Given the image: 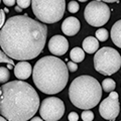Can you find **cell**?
<instances>
[{
  "label": "cell",
  "instance_id": "obj_20",
  "mask_svg": "<svg viewBox=\"0 0 121 121\" xmlns=\"http://www.w3.org/2000/svg\"><path fill=\"white\" fill-rule=\"evenodd\" d=\"M82 119L83 121H93L94 119V113L91 110H85L82 112Z\"/></svg>",
  "mask_w": 121,
  "mask_h": 121
},
{
  "label": "cell",
  "instance_id": "obj_23",
  "mask_svg": "<svg viewBox=\"0 0 121 121\" xmlns=\"http://www.w3.org/2000/svg\"><path fill=\"white\" fill-rule=\"evenodd\" d=\"M67 67H68V70H69L70 72H72V73H74V72H76L78 70V65L76 63H74V62H69L68 63V65H67Z\"/></svg>",
  "mask_w": 121,
  "mask_h": 121
},
{
  "label": "cell",
  "instance_id": "obj_7",
  "mask_svg": "<svg viewBox=\"0 0 121 121\" xmlns=\"http://www.w3.org/2000/svg\"><path fill=\"white\" fill-rule=\"evenodd\" d=\"M84 17L90 25L99 27L106 24L110 18V8L102 1H94L87 4L84 10Z\"/></svg>",
  "mask_w": 121,
  "mask_h": 121
},
{
  "label": "cell",
  "instance_id": "obj_26",
  "mask_svg": "<svg viewBox=\"0 0 121 121\" xmlns=\"http://www.w3.org/2000/svg\"><path fill=\"white\" fill-rule=\"evenodd\" d=\"M3 2L6 6H13L16 2V0H3Z\"/></svg>",
  "mask_w": 121,
  "mask_h": 121
},
{
  "label": "cell",
  "instance_id": "obj_29",
  "mask_svg": "<svg viewBox=\"0 0 121 121\" xmlns=\"http://www.w3.org/2000/svg\"><path fill=\"white\" fill-rule=\"evenodd\" d=\"M15 10H16V11H17V12H21V10H22V8H20V7H19V6H16V7H15Z\"/></svg>",
  "mask_w": 121,
  "mask_h": 121
},
{
  "label": "cell",
  "instance_id": "obj_31",
  "mask_svg": "<svg viewBox=\"0 0 121 121\" xmlns=\"http://www.w3.org/2000/svg\"><path fill=\"white\" fill-rule=\"evenodd\" d=\"M1 94H2V89H1V87H0V96H1Z\"/></svg>",
  "mask_w": 121,
  "mask_h": 121
},
{
  "label": "cell",
  "instance_id": "obj_10",
  "mask_svg": "<svg viewBox=\"0 0 121 121\" xmlns=\"http://www.w3.org/2000/svg\"><path fill=\"white\" fill-rule=\"evenodd\" d=\"M69 43L65 36L54 35L48 41V50L54 56H64L68 52Z\"/></svg>",
  "mask_w": 121,
  "mask_h": 121
},
{
  "label": "cell",
  "instance_id": "obj_3",
  "mask_svg": "<svg viewBox=\"0 0 121 121\" xmlns=\"http://www.w3.org/2000/svg\"><path fill=\"white\" fill-rule=\"evenodd\" d=\"M33 83L44 94L54 95L65 89L69 80V70L64 60L47 56L36 62L32 71Z\"/></svg>",
  "mask_w": 121,
  "mask_h": 121
},
{
  "label": "cell",
  "instance_id": "obj_15",
  "mask_svg": "<svg viewBox=\"0 0 121 121\" xmlns=\"http://www.w3.org/2000/svg\"><path fill=\"white\" fill-rule=\"evenodd\" d=\"M70 58L72 62L74 63H81L85 59V52L81 48H74L70 52Z\"/></svg>",
  "mask_w": 121,
  "mask_h": 121
},
{
  "label": "cell",
  "instance_id": "obj_34",
  "mask_svg": "<svg viewBox=\"0 0 121 121\" xmlns=\"http://www.w3.org/2000/svg\"><path fill=\"white\" fill-rule=\"evenodd\" d=\"M120 121H121V120H120Z\"/></svg>",
  "mask_w": 121,
  "mask_h": 121
},
{
  "label": "cell",
  "instance_id": "obj_1",
  "mask_svg": "<svg viewBox=\"0 0 121 121\" xmlns=\"http://www.w3.org/2000/svg\"><path fill=\"white\" fill-rule=\"evenodd\" d=\"M47 35L45 24L26 15H15L0 29V47L12 60H32L43 52Z\"/></svg>",
  "mask_w": 121,
  "mask_h": 121
},
{
  "label": "cell",
  "instance_id": "obj_11",
  "mask_svg": "<svg viewBox=\"0 0 121 121\" xmlns=\"http://www.w3.org/2000/svg\"><path fill=\"white\" fill-rule=\"evenodd\" d=\"M80 27H81V23L79 19L73 16L66 18L62 23V31L66 35L69 36H73L77 35L79 30H80Z\"/></svg>",
  "mask_w": 121,
  "mask_h": 121
},
{
  "label": "cell",
  "instance_id": "obj_2",
  "mask_svg": "<svg viewBox=\"0 0 121 121\" xmlns=\"http://www.w3.org/2000/svg\"><path fill=\"white\" fill-rule=\"evenodd\" d=\"M0 96V114L8 121H27L39 109V96L23 81L4 84Z\"/></svg>",
  "mask_w": 121,
  "mask_h": 121
},
{
  "label": "cell",
  "instance_id": "obj_28",
  "mask_svg": "<svg viewBox=\"0 0 121 121\" xmlns=\"http://www.w3.org/2000/svg\"><path fill=\"white\" fill-rule=\"evenodd\" d=\"M103 2L106 3H113V2H116V1H119V0H102Z\"/></svg>",
  "mask_w": 121,
  "mask_h": 121
},
{
  "label": "cell",
  "instance_id": "obj_6",
  "mask_svg": "<svg viewBox=\"0 0 121 121\" xmlns=\"http://www.w3.org/2000/svg\"><path fill=\"white\" fill-rule=\"evenodd\" d=\"M121 67V56L112 48H102L94 56V68L104 76L115 74Z\"/></svg>",
  "mask_w": 121,
  "mask_h": 121
},
{
  "label": "cell",
  "instance_id": "obj_9",
  "mask_svg": "<svg viewBox=\"0 0 121 121\" xmlns=\"http://www.w3.org/2000/svg\"><path fill=\"white\" fill-rule=\"evenodd\" d=\"M120 112V103L118 93L111 92L107 98L101 102L99 106V113L104 119L114 121Z\"/></svg>",
  "mask_w": 121,
  "mask_h": 121
},
{
  "label": "cell",
  "instance_id": "obj_17",
  "mask_svg": "<svg viewBox=\"0 0 121 121\" xmlns=\"http://www.w3.org/2000/svg\"><path fill=\"white\" fill-rule=\"evenodd\" d=\"M10 74L9 70L4 67H0V83L1 84H6V82L9 80Z\"/></svg>",
  "mask_w": 121,
  "mask_h": 121
},
{
  "label": "cell",
  "instance_id": "obj_19",
  "mask_svg": "<svg viewBox=\"0 0 121 121\" xmlns=\"http://www.w3.org/2000/svg\"><path fill=\"white\" fill-rule=\"evenodd\" d=\"M0 63H5L8 66H12V67L14 65V62L12 60V59H10L9 56H7L5 52L1 50H0Z\"/></svg>",
  "mask_w": 121,
  "mask_h": 121
},
{
  "label": "cell",
  "instance_id": "obj_25",
  "mask_svg": "<svg viewBox=\"0 0 121 121\" xmlns=\"http://www.w3.org/2000/svg\"><path fill=\"white\" fill-rule=\"evenodd\" d=\"M68 119H69V121H78L79 115L76 112H71L70 114L68 115Z\"/></svg>",
  "mask_w": 121,
  "mask_h": 121
},
{
  "label": "cell",
  "instance_id": "obj_16",
  "mask_svg": "<svg viewBox=\"0 0 121 121\" xmlns=\"http://www.w3.org/2000/svg\"><path fill=\"white\" fill-rule=\"evenodd\" d=\"M115 87H116V84L112 79L107 78L102 82V88H103L105 92H112V91L115 89Z\"/></svg>",
  "mask_w": 121,
  "mask_h": 121
},
{
  "label": "cell",
  "instance_id": "obj_30",
  "mask_svg": "<svg viewBox=\"0 0 121 121\" xmlns=\"http://www.w3.org/2000/svg\"><path fill=\"white\" fill-rule=\"evenodd\" d=\"M0 121H7L4 117H2V116H0Z\"/></svg>",
  "mask_w": 121,
  "mask_h": 121
},
{
  "label": "cell",
  "instance_id": "obj_24",
  "mask_svg": "<svg viewBox=\"0 0 121 121\" xmlns=\"http://www.w3.org/2000/svg\"><path fill=\"white\" fill-rule=\"evenodd\" d=\"M4 23H5V13H4V10L0 9V29L3 27Z\"/></svg>",
  "mask_w": 121,
  "mask_h": 121
},
{
  "label": "cell",
  "instance_id": "obj_32",
  "mask_svg": "<svg viewBox=\"0 0 121 121\" xmlns=\"http://www.w3.org/2000/svg\"><path fill=\"white\" fill-rule=\"evenodd\" d=\"M80 2H85V1H87V0H79Z\"/></svg>",
  "mask_w": 121,
  "mask_h": 121
},
{
  "label": "cell",
  "instance_id": "obj_5",
  "mask_svg": "<svg viewBox=\"0 0 121 121\" xmlns=\"http://www.w3.org/2000/svg\"><path fill=\"white\" fill-rule=\"evenodd\" d=\"M32 12L43 23H56L65 14L66 0H31Z\"/></svg>",
  "mask_w": 121,
  "mask_h": 121
},
{
  "label": "cell",
  "instance_id": "obj_21",
  "mask_svg": "<svg viewBox=\"0 0 121 121\" xmlns=\"http://www.w3.org/2000/svg\"><path fill=\"white\" fill-rule=\"evenodd\" d=\"M68 9L71 13H77L79 9H80V5L77 1H71L69 2V5H68Z\"/></svg>",
  "mask_w": 121,
  "mask_h": 121
},
{
  "label": "cell",
  "instance_id": "obj_12",
  "mask_svg": "<svg viewBox=\"0 0 121 121\" xmlns=\"http://www.w3.org/2000/svg\"><path fill=\"white\" fill-rule=\"evenodd\" d=\"M32 73V68L31 65L28 62L22 60L19 62L14 68V75L15 77L19 80H26L30 77V75Z\"/></svg>",
  "mask_w": 121,
  "mask_h": 121
},
{
  "label": "cell",
  "instance_id": "obj_13",
  "mask_svg": "<svg viewBox=\"0 0 121 121\" xmlns=\"http://www.w3.org/2000/svg\"><path fill=\"white\" fill-rule=\"evenodd\" d=\"M83 50L85 52L88 54H94L97 52L98 48H99V40L94 36H88L83 40Z\"/></svg>",
  "mask_w": 121,
  "mask_h": 121
},
{
  "label": "cell",
  "instance_id": "obj_18",
  "mask_svg": "<svg viewBox=\"0 0 121 121\" xmlns=\"http://www.w3.org/2000/svg\"><path fill=\"white\" fill-rule=\"evenodd\" d=\"M96 35V39L98 40L105 41V40H107V39H108L109 32H108V30L105 29V28H99L96 31V35Z\"/></svg>",
  "mask_w": 121,
  "mask_h": 121
},
{
  "label": "cell",
  "instance_id": "obj_22",
  "mask_svg": "<svg viewBox=\"0 0 121 121\" xmlns=\"http://www.w3.org/2000/svg\"><path fill=\"white\" fill-rule=\"evenodd\" d=\"M17 5L20 7V8H27V7L31 4V0H16Z\"/></svg>",
  "mask_w": 121,
  "mask_h": 121
},
{
  "label": "cell",
  "instance_id": "obj_33",
  "mask_svg": "<svg viewBox=\"0 0 121 121\" xmlns=\"http://www.w3.org/2000/svg\"><path fill=\"white\" fill-rule=\"evenodd\" d=\"M0 3H1V0H0Z\"/></svg>",
  "mask_w": 121,
  "mask_h": 121
},
{
  "label": "cell",
  "instance_id": "obj_27",
  "mask_svg": "<svg viewBox=\"0 0 121 121\" xmlns=\"http://www.w3.org/2000/svg\"><path fill=\"white\" fill-rule=\"evenodd\" d=\"M30 121H43L41 117H33V118L30 119Z\"/></svg>",
  "mask_w": 121,
  "mask_h": 121
},
{
  "label": "cell",
  "instance_id": "obj_4",
  "mask_svg": "<svg viewBox=\"0 0 121 121\" xmlns=\"http://www.w3.org/2000/svg\"><path fill=\"white\" fill-rule=\"evenodd\" d=\"M69 97L76 107L89 110L95 107L101 100V85L91 76H79L71 83Z\"/></svg>",
  "mask_w": 121,
  "mask_h": 121
},
{
  "label": "cell",
  "instance_id": "obj_8",
  "mask_svg": "<svg viewBox=\"0 0 121 121\" xmlns=\"http://www.w3.org/2000/svg\"><path fill=\"white\" fill-rule=\"evenodd\" d=\"M65 113V104L56 97L45 98L40 104L39 114L45 121H58Z\"/></svg>",
  "mask_w": 121,
  "mask_h": 121
},
{
  "label": "cell",
  "instance_id": "obj_14",
  "mask_svg": "<svg viewBox=\"0 0 121 121\" xmlns=\"http://www.w3.org/2000/svg\"><path fill=\"white\" fill-rule=\"evenodd\" d=\"M111 39L113 43L121 48V19L113 24L111 28Z\"/></svg>",
  "mask_w": 121,
  "mask_h": 121
}]
</instances>
